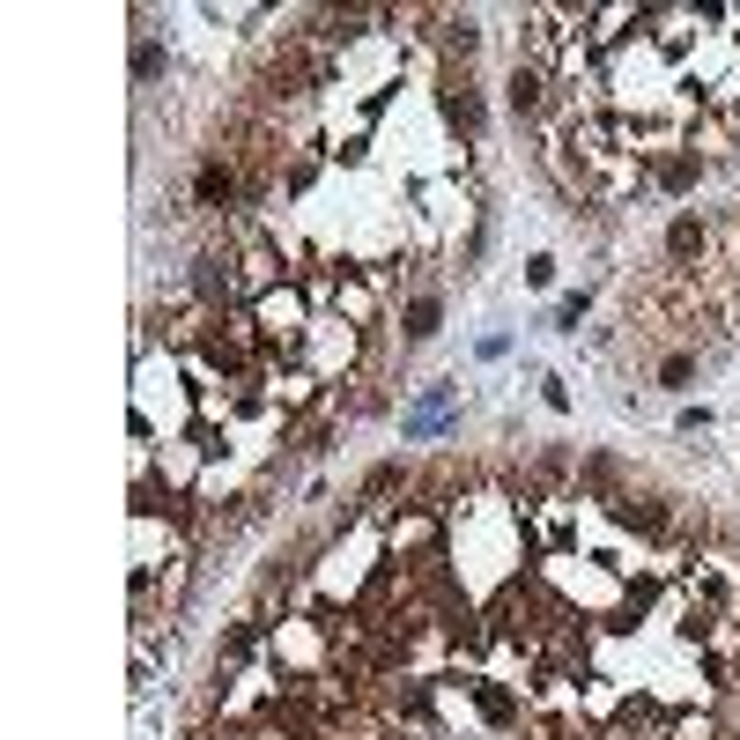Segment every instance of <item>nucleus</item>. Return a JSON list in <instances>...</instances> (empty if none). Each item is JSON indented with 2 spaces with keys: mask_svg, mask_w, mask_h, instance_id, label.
Masks as SVG:
<instances>
[{
  "mask_svg": "<svg viewBox=\"0 0 740 740\" xmlns=\"http://www.w3.org/2000/svg\"><path fill=\"white\" fill-rule=\"evenodd\" d=\"M622 518H630L637 533H666V504H659V496H637V504H630Z\"/></svg>",
  "mask_w": 740,
  "mask_h": 740,
  "instance_id": "9d476101",
  "label": "nucleus"
},
{
  "mask_svg": "<svg viewBox=\"0 0 740 740\" xmlns=\"http://www.w3.org/2000/svg\"><path fill=\"white\" fill-rule=\"evenodd\" d=\"M193 193H200V208H230V200H237V171L208 156V163H200V178H193Z\"/></svg>",
  "mask_w": 740,
  "mask_h": 740,
  "instance_id": "7ed1b4c3",
  "label": "nucleus"
},
{
  "mask_svg": "<svg viewBox=\"0 0 740 740\" xmlns=\"http://www.w3.org/2000/svg\"><path fill=\"white\" fill-rule=\"evenodd\" d=\"M444 326V296H408V311H400V334H408V341H430V334H437Z\"/></svg>",
  "mask_w": 740,
  "mask_h": 740,
  "instance_id": "f03ea898",
  "label": "nucleus"
},
{
  "mask_svg": "<svg viewBox=\"0 0 740 740\" xmlns=\"http://www.w3.org/2000/svg\"><path fill=\"white\" fill-rule=\"evenodd\" d=\"M156 74H163V45L141 38V45H134V82H156Z\"/></svg>",
  "mask_w": 740,
  "mask_h": 740,
  "instance_id": "ddd939ff",
  "label": "nucleus"
},
{
  "mask_svg": "<svg viewBox=\"0 0 740 740\" xmlns=\"http://www.w3.org/2000/svg\"><path fill=\"white\" fill-rule=\"evenodd\" d=\"M526 282H533V289H548V282H556V260H548V252H533V260H526Z\"/></svg>",
  "mask_w": 740,
  "mask_h": 740,
  "instance_id": "dca6fc26",
  "label": "nucleus"
},
{
  "mask_svg": "<svg viewBox=\"0 0 740 740\" xmlns=\"http://www.w3.org/2000/svg\"><path fill=\"white\" fill-rule=\"evenodd\" d=\"M689 378H696V356H666V363H659V385H666V393H681Z\"/></svg>",
  "mask_w": 740,
  "mask_h": 740,
  "instance_id": "4468645a",
  "label": "nucleus"
},
{
  "mask_svg": "<svg viewBox=\"0 0 740 740\" xmlns=\"http://www.w3.org/2000/svg\"><path fill=\"white\" fill-rule=\"evenodd\" d=\"M666 186V193H689L696 186V156H659V171H652Z\"/></svg>",
  "mask_w": 740,
  "mask_h": 740,
  "instance_id": "6e6552de",
  "label": "nucleus"
},
{
  "mask_svg": "<svg viewBox=\"0 0 740 740\" xmlns=\"http://www.w3.org/2000/svg\"><path fill=\"white\" fill-rule=\"evenodd\" d=\"M193 289L208 296V304H230V296H237V274H230V260H222V252H208V260L193 267Z\"/></svg>",
  "mask_w": 740,
  "mask_h": 740,
  "instance_id": "20e7f679",
  "label": "nucleus"
},
{
  "mask_svg": "<svg viewBox=\"0 0 740 740\" xmlns=\"http://www.w3.org/2000/svg\"><path fill=\"white\" fill-rule=\"evenodd\" d=\"M444 119L459 126L467 141H482V126H489V112H482V89H474L467 74H452V82H444Z\"/></svg>",
  "mask_w": 740,
  "mask_h": 740,
  "instance_id": "f257e3e1",
  "label": "nucleus"
},
{
  "mask_svg": "<svg viewBox=\"0 0 740 740\" xmlns=\"http://www.w3.org/2000/svg\"><path fill=\"white\" fill-rule=\"evenodd\" d=\"M400 482H408V467H400V459H378V467L363 474V496H385V489H400Z\"/></svg>",
  "mask_w": 740,
  "mask_h": 740,
  "instance_id": "f8f14e48",
  "label": "nucleus"
},
{
  "mask_svg": "<svg viewBox=\"0 0 740 740\" xmlns=\"http://www.w3.org/2000/svg\"><path fill=\"white\" fill-rule=\"evenodd\" d=\"M474 704H482L489 726H518V696L504 689V681H474Z\"/></svg>",
  "mask_w": 740,
  "mask_h": 740,
  "instance_id": "39448f33",
  "label": "nucleus"
},
{
  "mask_svg": "<svg viewBox=\"0 0 740 740\" xmlns=\"http://www.w3.org/2000/svg\"><path fill=\"white\" fill-rule=\"evenodd\" d=\"M252 652H260V622H237V630L222 637V659L237 666V659H252Z\"/></svg>",
  "mask_w": 740,
  "mask_h": 740,
  "instance_id": "9b49d317",
  "label": "nucleus"
},
{
  "mask_svg": "<svg viewBox=\"0 0 740 740\" xmlns=\"http://www.w3.org/2000/svg\"><path fill=\"white\" fill-rule=\"evenodd\" d=\"M474 45H482V23H474V15H452V23H444V52H459V60H467Z\"/></svg>",
  "mask_w": 740,
  "mask_h": 740,
  "instance_id": "1a4fd4ad",
  "label": "nucleus"
},
{
  "mask_svg": "<svg viewBox=\"0 0 740 740\" xmlns=\"http://www.w3.org/2000/svg\"><path fill=\"white\" fill-rule=\"evenodd\" d=\"M504 104H511L518 119H533V112H541V74H533V67H511V82H504Z\"/></svg>",
  "mask_w": 740,
  "mask_h": 740,
  "instance_id": "423d86ee",
  "label": "nucleus"
},
{
  "mask_svg": "<svg viewBox=\"0 0 740 740\" xmlns=\"http://www.w3.org/2000/svg\"><path fill=\"white\" fill-rule=\"evenodd\" d=\"M666 252H674V260L704 252V222H696V215H674V222H666Z\"/></svg>",
  "mask_w": 740,
  "mask_h": 740,
  "instance_id": "0eeeda50",
  "label": "nucleus"
},
{
  "mask_svg": "<svg viewBox=\"0 0 740 740\" xmlns=\"http://www.w3.org/2000/svg\"><path fill=\"white\" fill-rule=\"evenodd\" d=\"M585 304H592L585 289H578V296H563V304H556V334H578V319H585Z\"/></svg>",
  "mask_w": 740,
  "mask_h": 740,
  "instance_id": "2eb2a0df",
  "label": "nucleus"
}]
</instances>
